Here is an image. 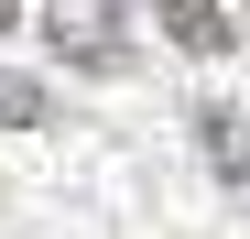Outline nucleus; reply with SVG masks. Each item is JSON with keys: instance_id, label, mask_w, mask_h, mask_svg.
Listing matches in <instances>:
<instances>
[{"instance_id": "obj_1", "label": "nucleus", "mask_w": 250, "mask_h": 239, "mask_svg": "<svg viewBox=\"0 0 250 239\" xmlns=\"http://www.w3.org/2000/svg\"><path fill=\"white\" fill-rule=\"evenodd\" d=\"M55 44H65V65L120 76V65H131V22H120V11H55Z\"/></svg>"}, {"instance_id": "obj_2", "label": "nucleus", "mask_w": 250, "mask_h": 239, "mask_svg": "<svg viewBox=\"0 0 250 239\" xmlns=\"http://www.w3.org/2000/svg\"><path fill=\"white\" fill-rule=\"evenodd\" d=\"M163 33H174L185 55H229V44H239V11H207V0H163Z\"/></svg>"}, {"instance_id": "obj_3", "label": "nucleus", "mask_w": 250, "mask_h": 239, "mask_svg": "<svg viewBox=\"0 0 250 239\" xmlns=\"http://www.w3.org/2000/svg\"><path fill=\"white\" fill-rule=\"evenodd\" d=\"M196 141H207V163H218L229 185H250V120L239 109H196Z\"/></svg>"}, {"instance_id": "obj_4", "label": "nucleus", "mask_w": 250, "mask_h": 239, "mask_svg": "<svg viewBox=\"0 0 250 239\" xmlns=\"http://www.w3.org/2000/svg\"><path fill=\"white\" fill-rule=\"evenodd\" d=\"M0 131H44V87L33 76H0Z\"/></svg>"}, {"instance_id": "obj_5", "label": "nucleus", "mask_w": 250, "mask_h": 239, "mask_svg": "<svg viewBox=\"0 0 250 239\" xmlns=\"http://www.w3.org/2000/svg\"><path fill=\"white\" fill-rule=\"evenodd\" d=\"M0 22H11V0H0Z\"/></svg>"}]
</instances>
